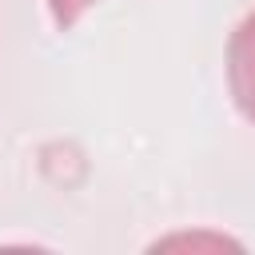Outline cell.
I'll return each instance as SVG.
<instances>
[{"mask_svg":"<svg viewBox=\"0 0 255 255\" xmlns=\"http://www.w3.org/2000/svg\"><path fill=\"white\" fill-rule=\"evenodd\" d=\"M227 84L235 108L255 124V12L243 16L227 40Z\"/></svg>","mask_w":255,"mask_h":255,"instance_id":"cell-1","label":"cell"},{"mask_svg":"<svg viewBox=\"0 0 255 255\" xmlns=\"http://www.w3.org/2000/svg\"><path fill=\"white\" fill-rule=\"evenodd\" d=\"M96 0H48V8H52V20L60 24V28H72L88 8H92Z\"/></svg>","mask_w":255,"mask_h":255,"instance_id":"cell-2","label":"cell"}]
</instances>
